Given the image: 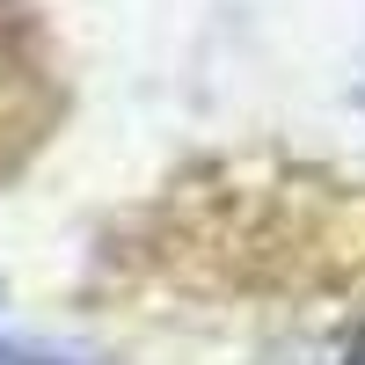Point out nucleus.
<instances>
[{
	"mask_svg": "<svg viewBox=\"0 0 365 365\" xmlns=\"http://www.w3.org/2000/svg\"><path fill=\"white\" fill-rule=\"evenodd\" d=\"M0 365H58V358H37V351H8V344H0Z\"/></svg>",
	"mask_w": 365,
	"mask_h": 365,
	"instance_id": "f257e3e1",
	"label": "nucleus"
}]
</instances>
